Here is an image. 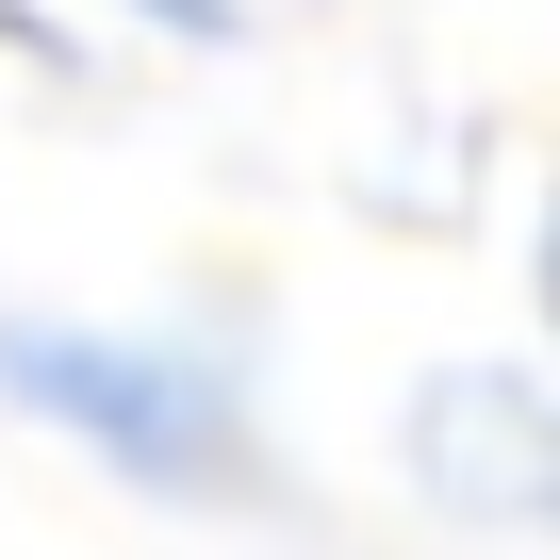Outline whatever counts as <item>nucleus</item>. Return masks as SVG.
Masks as SVG:
<instances>
[{
  "label": "nucleus",
  "instance_id": "nucleus-1",
  "mask_svg": "<svg viewBox=\"0 0 560 560\" xmlns=\"http://www.w3.org/2000/svg\"><path fill=\"white\" fill-rule=\"evenodd\" d=\"M0 396L34 429H67L83 462H116L132 494H182V511H231L264 478L247 445V396L198 363V347H149V330H67V314H0Z\"/></svg>",
  "mask_w": 560,
  "mask_h": 560
},
{
  "label": "nucleus",
  "instance_id": "nucleus-2",
  "mask_svg": "<svg viewBox=\"0 0 560 560\" xmlns=\"http://www.w3.org/2000/svg\"><path fill=\"white\" fill-rule=\"evenodd\" d=\"M116 18H165V34H231V0H116Z\"/></svg>",
  "mask_w": 560,
  "mask_h": 560
}]
</instances>
